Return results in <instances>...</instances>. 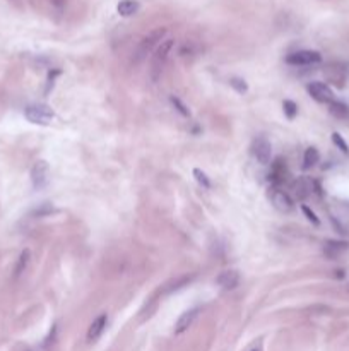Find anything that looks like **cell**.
Masks as SVG:
<instances>
[{"label":"cell","instance_id":"22","mask_svg":"<svg viewBox=\"0 0 349 351\" xmlns=\"http://www.w3.org/2000/svg\"><path fill=\"white\" fill-rule=\"evenodd\" d=\"M282 110H284V115L289 120H293L296 115H298V105L293 100H284L282 103Z\"/></svg>","mask_w":349,"mask_h":351},{"label":"cell","instance_id":"14","mask_svg":"<svg viewBox=\"0 0 349 351\" xmlns=\"http://www.w3.org/2000/svg\"><path fill=\"white\" fill-rule=\"evenodd\" d=\"M329 113H331L334 119L349 120V106L342 101H332V103H329Z\"/></svg>","mask_w":349,"mask_h":351},{"label":"cell","instance_id":"16","mask_svg":"<svg viewBox=\"0 0 349 351\" xmlns=\"http://www.w3.org/2000/svg\"><path fill=\"white\" fill-rule=\"evenodd\" d=\"M139 7H140V4L137 2V0H122V2L119 4V7H117V11H119L120 16L130 17L139 11Z\"/></svg>","mask_w":349,"mask_h":351},{"label":"cell","instance_id":"26","mask_svg":"<svg viewBox=\"0 0 349 351\" xmlns=\"http://www.w3.org/2000/svg\"><path fill=\"white\" fill-rule=\"evenodd\" d=\"M51 211H53V206H51V202H43L40 208L35 209V214H36V216H46V214H50Z\"/></svg>","mask_w":349,"mask_h":351},{"label":"cell","instance_id":"19","mask_svg":"<svg viewBox=\"0 0 349 351\" xmlns=\"http://www.w3.org/2000/svg\"><path fill=\"white\" fill-rule=\"evenodd\" d=\"M193 279V276H182V278H178L177 281H173V283H169L166 288H164V293H173V291H178V289H182L183 286H187L188 283Z\"/></svg>","mask_w":349,"mask_h":351},{"label":"cell","instance_id":"25","mask_svg":"<svg viewBox=\"0 0 349 351\" xmlns=\"http://www.w3.org/2000/svg\"><path fill=\"white\" fill-rule=\"evenodd\" d=\"M301 211H303V214H305L306 219H308L310 223L315 224V226H318V224H320V219L317 218V214H315L313 211L308 208V206H305V204H303V206H301Z\"/></svg>","mask_w":349,"mask_h":351},{"label":"cell","instance_id":"21","mask_svg":"<svg viewBox=\"0 0 349 351\" xmlns=\"http://www.w3.org/2000/svg\"><path fill=\"white\" fill-rule=\"evenodd\" d=\"M193 179L197 180V184H199L200 187H204V189H211L212 184H211V180H209V177H207V173L206 171H202L200 168H193Z\"/></svg>","mask_w":349,"mask_h":351},{"label":"cell","instance_id":"10","mask_svg":"<svg viewBox=\"0 0 349 351\" xmlns=\"http://www.w3.org/2000/svg\"><path fill=\"white\" fill-rule=\"evenodd\" d=\"M106 326H108V315H106V313H101V315H98L96 319L91 322V326H89V329H88V336H86V338H88L89 343H94V341L100 339L101 334L106 329Z\"/></svg>","mask_w":349,"mask_h":351},{"label":"cell","instance_id":"4","mask_svg":"<svg viewBox=\"0 0 349 351\" xmlns=\"http://www.w3.org/2000/svg\"><path fill=\"white\" fill-rule=\"evenodd\" d=\"M322 62V55L315 50H298L286 57V64L293 67H305V65H315Z\"/></svg>","mask_w":349,"mask_h":351},{"label":"cell","instance_id":"12","mask_svg":"<svg viewBox=\"0 0 349 351\" xmlns=\"http://www.w3.org/2000/svg\"><path fill=\"white\" fill-rule=\"evenodd\" d=\"M349 249L347 242H339V240H327L324 243V254L329 259H337L344 250Z\"/></svg>","mask_w":349,"mask_h":351},{"label":"cell","instance_id":"3","mask_svg":"<svg viewBox=\"0 0 349 351\" xmlns=\"http://www.w3.org/2000/svg\"><path fill=\"white\" fill-rule=\"evenodd\" d=\"M164 35H166V30H164V27L151 31L149 35L140 41V45L137 46V51H135V62H140L142 58L148 57V53H151L153 50H156L158 45L163 41Z\"/></svg>","mask_w":349,"mask_h":351},{"label":"cell","instance_id":"9","mask_svg":"<svg viewBox=\"0 0 349 351\" xmlns=\"http://www.w3.org/2000/svg\"><path fill=\"white\" fill-rule=\"evenodd\" d=\"M199 312H200L199 307L188 308V310L183 312L182 315L178 317V320H177V326H174V332H177V334H183L185 331H188V327H192V324L195 322L197 317H199Z\"/></svg>","mask_w":349,"mask_h":351},{"label":"cell","instance_id":"24","mask_svg":"<svg viewBox=\"0 0 349 351\" xmlns=\"http://www.w3.org/2000/svg\"><path fill=\"white\" fill-rule=\"evenodd\" d=\"M332 142L336 144V146L341 149V151L344 154H349V146H347V142L346 140L342 139V135L339 134V132H332Z\"/></svg>","mask_w":349,"mask_h":351},{"label":"cell","instance_id":"11","mask_svg":"<svg viewBox=\"0 0 349 351\" xmlns=\"http://www.w3.org/2000/svg\"><path fill=\"white\" fill-rule=\"evenodd\" d=\"M216 283L223 289H226V291L235 289L240 284V273L235 269H226L223 273H219V276L216 278Z\"/></svg>","mask_w":349,"mask_h":351},{"label":"cell","instance_id":"17","mask_svg":"<svg viewBox=\"0 0 349 351\" xmlns=\"http://www.w3.org/2000/svg\"><path fill=\"white\" fill-rule=\"evenodd\" d=\"M30 259H31V252L24 249L21 252V255H19V259L16 262V268H14V278H19V276L24 273L27 264H30Z\"/></svg>","mask_w":349,"mask_h":351},{"label":"cell","instance_id":"7","mask_svg":"<svg viewBox=\"0 0 349 351\" xmlns=\"http://www.w3.org/2000/svg\"><path fill=\"white\" fill-rule=\"evenodd\" d=\"M252 154L260 165H271L272 160V144L267 137H257L252 144Z\"/></svg>","mask_w":349,"mask_h":351},{"label":"cell","instance_id":"6","mask_svg":"<svg viewBox=\"0 0 349 351\" xmlns=\"http://www.w3.org/2000/svg\"><path fill=\"white\" fill-rule=\"evenodd\" d=\"M269 199H271L272 206L281 211V213H289L291 209L295 208V200L291 199V195L287 194L286 190H282L281 187H272L271 190H269Z\"/></svg>","mask_w":349,"mask_h":351},{"label":"cell","instance_id":"27","mask_svg":"<svg viewBox=\"0 0 349 351\" xmlns=\"http://www.w3.org/2000/svg\"><path fill=\"white\" fill-rule=\"evenodd\" d=\"M347 291H349V284H347Z\"/></svg>","mask_w":349,"mask_h":351},{"label":"cell","instance_id":"23","mask_svg":"<svg viewBox=\"0 0 349 351\" xmlns=\"http://www.w3.org/2000/svg\"><path fill=\"white\" fill-rule=\"evenodd\" d=\"M229 84L237 90L240 95H245V93L248 91V84L245 82V79H240V77H231L229 79Z\"/></svg>","mask_w":349,"mask_h":351},{"label":"cell","instance_id":"13","mask_svg":"<svg viewBox=\"0 0 349 351\" xmlns=\"http://www.w3.org/2000/svg\"><path fill=\"white\" fill-rule=\"evenodd\" d=\"M287 177V170H286V161H282V158H277V160L271 165V173H269V179L276 184V187L284 182Z\"/></svg>","mask_w":349,"mask_h":351},{"label":"cell","instance_id":"2","mask_svg":"<svg viewBox=\"0 0 349 351\" xmlns=\"http://www.w3.org/2000/svg\"><path fill=\"white\" fill-rule=\"evenodd\" d=\"M24 116L27 122L36 125H48L51 120H53V110L50 108L48 105H43V103H35V105H27L24 108Z\"/></svg>","mask_w":349,"mask_h":351},{"label":"cell","instance_id":"5","mask_svg":"<svg viewBox=\"0 0 349 351\" xmlns=\"http://www.w3.org/2000/svg\"><path fill=\"white\" fill-rule=\"evenodd\" d=\"M31 184L35 190H41L48 185L50 182V166L45 160H38L31 168Z\"/></svg>","mask_w":349,"mask_h":351},{"label":"cell","instance_id":"28","mask_svg":"<svg viewBox=\"0 0 349 351\" xmlns=\"http://www.w3.org/2000/svg\"><path fill=\"white\" fill-rule=\"evenodd\" d=\"M252 351H258V349H252Z\"/></svg>","mask_w":349,"mask_h":351},{"label":"cell","instance_id":"1","mask_svg":"<svg viewBox=\"0 0 349 351\" xmlns=\"http://www.w3.org/2000/svg\"><path fill=\"white\" fill-rule=\"evenodd\" d=\"M173 46H174V40L168 38V40H163L161 43L158 45V48L154 50L153 62H151V79H153V81H158V79L161 77L164 64H166Z\"/></svg>","mask_w":349,"mask_h":351},{"label":"cell","instance_id":"8","mask_svg":"<svg viewBox=\"0 0 349 351\" xmlns=\"http://www.w3.org/2000/svg\"><path fill=\"white\" fill-rule=\"evenodd\" d=\"M306 90H308L310 96L318 103H327L329 105V103L334 101V93L325 82H312V84H308Z\"/></svg>","mask_w":349,"mask_h":351},{"label":"cell","instance_id":"15","mask_svg":"<svg viewBox=\"0 0 349 351\" xmlns=\"http://www.w3.org/2000/svg\"><path fill=\"white\" fill-rule=\"evenodd\" d=\"M312 187H313L312 180H308L306 177H301L300 180L295 182L293 189L296 192V195H298V199H305V197H308V195L312 194V190H313Z\"/></svg>","mask_w":349,"mask_h":351},{"label":"cell","instance_id":"20","mask_svg":"<svg viewBox=\"0 0 349 351\" xmlns=\"http://www.w3.org/2000/svg\"><path fill=\"white\" fill-rule=\"evenodd\" d=\"M169 103H171V105L174 106V110H177L182 116H185V119H190V110H188V106L180 100V98L169 96Z\"/></svg>","mask_w":349,"mask_h":351},{"label":"cell","instance_id":"18","mask_svg":"<svg viewBox=\"0 0 349 351\" xmlns=\"http://www.w3.org/2000/svg\"><path fill=\"white\" fill-rule=\"evenodd\" d=\"M320 160V153L317 148H308L303 154V168H312L318 163Z\"/></svg>","mask_w":349,"mask_h":351}]
</instances>
